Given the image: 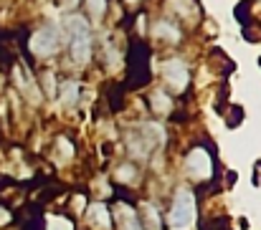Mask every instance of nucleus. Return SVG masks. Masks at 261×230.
<instances>
[{
	"label": "nucleus",
	"mask_w": 261,
	"mask_h": 230,
	"mask_svg": "<svg viewBox=\"0 0 261 230\" xmlns=\"http://www.w3.org/2000/svg\"><path fill=\"white\" fill-rule=\"evenodd\" d=\"M56 5H59L64 13H69V15H71V13H76V8L82 5V0H56Z\"/></svg>",
	"instance_id": "nucleus-22"
},
{
	"label": "nucleus",
	"mask_w": 261,
	"mask_h": 230,
	"mask_svg": "<svg viewBox=\"0 0 261 230\" xmlns=\"http://www.w3.org/2000/svg\"><path fill=\"white\" fill-rule=\"evenodd\" d=\"M147 106H150V114H152L155 119H165V117L175 114L177 101H175L173 94H168L163 86H158V89H150V94H147Z\"/></svg>",
	"instance_id": "nucleus-15"
},
{
	"label": "nucleus",
	"mask_w": 261,
	"mask_h": 230,
	"mask_svg": "<svg viewBox=\"0 0 261 230\" xmlns=\"http://www.w3.org/2000/svg\"><path fill=\"white\" fill-rule=\"evenodd\" d=\"M109 180H112V185H114L117 190H127V192H132V190H137V187L145 182V169H142L140 162L124 157V159H119V162L112 164V169H109Z\"/></svg>",
	"instance_id": "nucleus-8"
},
{
	"label": "nucleus",
	"mask_w": 261,
	"mask_h": 230,
	"mask_svg": "<svg viewBox=\"0 0 261 230\" xmlns=\"http://www.w3.org/2000/svg\"><path fill=\"white\" fill-rule=\"evenodd\" d=\"M76 157H79V147H76V139L69 132H59L51 139V162L56 167H69V164L76 162Z\"/></svg>",
	"instance_id": "nucleus-12"
},
{
	"label": "nucleus",
	"mask_w": 261,
	"mask_h": 230,
	"mask_svg": "<svg viewBox=\"0 0 261 230\" xmlns=\"http://www.w3.org/2000/svg\"><path fill=\"white\" fill-rule=\"evenodd\" d=\"M10 78H13V86L15 91L33 106H38L43 101V94H41V86H38V78L33 76L31 66H23V64H13V71H10Z\"/></svg>",
	"instance_id": "nucleus-9"
},
{
	"label": "nucleus",
	"mask_w": 261,
	"mask_h": 230,
	"mask_svg": "<svg viewBox=\"0 0 261 230\" xmlns=\"http://www.w3.org/2000/svg\"><path fill=\"white\" fill-rule=\"evenodd\" d=\"M180 175L185 180V185H190L195 192L198 190H213L218 177H221V167H218V157L216 150L211 147L208 139H198L193 142L182 157H180Z\"/></svg>",
	"instance_id": "nucleus-1"
},
{
	"label": "nucleus",
	"mask_w": 261,
	"mask_h": 230,
	"mask_svg": "<svg viewBox=\"0 0 261 230\" xmlns=\"http://www.w3.org/2000/svg\"><path fill=\"white\" fill-rule=\"evenodd\" d=\"M152 81V48L142 38H132L127 53V83L124 89H142Z\"/></svg>",
	"instance_id": "nucleus-5"
},
{
	"label": "nucleus",
	"mask_w": 261,
	"mask_h": 230,
	"mask_svg": "<svg viewBox=\"0 0 261 230\" xmlns=\"http://www.w3.org/2000/svg\"><path fill=\"white\" fill-rule=\"evenodd\" d=\"M41 230H79V225L76 218H71L66 210H56L41 218Z\"/></svg>",
	"instance_id": "nucleus-17"
},
{
	"label": "nucleus",
	"mask_w": 261,
	"mask_h": 230,
	"mask_svg": "<svg viewBox=\"0 0 261 230\" xmlns=\"http://www.w3.org/2000/svg\"><path fill=\"white\" fill-rule=\"evenodd\" d=\"M87 205H89V195L87 192H82V190H76V192H71V195H69V210H66V213H69L71 218H76V220H79V218L84 215Z\"/></svg>",
	"instance_id": "nucleus-20"
},
{
	"label": "nucleus",
	"mask_w": 261,
	"mask_h": 230,
	"mask_svg": "<svg viewBox=\"0 0 261 230\" xmlns=\"http://www.w3.org/2000/svg\"><path fill=\"white\" fill-rule=\"evenodd\" d=\"M23 46L33 61H51L61 51V33L54 23H43L25 36Z\"/></svg>",
	"instance_id": "nucleus-6"
},
{
	"label": "nucleus",
	"mask_w": 261,
	"mask_h": 230,
	"mask_svg": "<svg viewBox=\"0 0 261 230\" xmlns=\"http://www.w3.org/2000/svg\"><path fill=\"white\" fill-rule=\"evenodd\" d=\"M82 220H84V228L87 230H114L112 205L104 203V200H89Z\"/></svg>",
	"instance_id": "nucleus-10"
},
{
	"label": "nucleus",
	"mask_w": 261,
	"mask_h": 230,
	"mask_svg": "<svg viewBox=\"0 0 261 230\" xmlns=\"http://www.w3.org/2000/svg\"><path fill=\"white\" fill-rule=\"evenodd\" d=\"M38 86H41L43 99H56V94H59V78H56V71H51V69L41 71Z\"/></svg>",
	"instance_id": "nucleus-18"
},
{
	"label": "nucleus",
	"mask_w": 261,
	"mask_h": 230,
	"mask_svg": "<svg viewBox=\"0 0 261 230\" xmlns=\"http://www.w3.org/2000/svg\"><path fill=\"white\" fill-rule=\"evenodd\" d=\"M135 208H137V218H140L142 230H165V215L152 197L135 200Z\"/></svg>",
	"instance_id": "nucleus-14"
},
{
	"label": "nucleus",
	"mask_w": 261,
	"mask_h": 230,
	"mask_svg": "<svg viewBox=\"0 0 261 230\" xmlns=\"http://www.w3.org/2000/svg\"><path fill=\"white\" fill-rule=\"evenodd\" d=\"M122 145H124L127 159H135V162L145 164L152 154H158L163 150V145H165V129H163V124H158V122L135 124L132 129L124 132Z\"/></svg>",
	"instance_id": "nucleus-2"
},
{
	"label": "nucleus",
	"mask_w": 261,
	"mask_h": 230,
	"mask_svg": "<svg viewBox=\"0 0 261 230\" xmlns=\"http://www.w3.org/2000/svg\"><path fill=\"white\" fill-rule=\"evenodd\" d=\"M84 3V8H87V20L91 23H99V20H104L107 18V10H109V3L112 0H82Z\"/></svg>",
	"instance_id": "nucleus-19"
},
{
	"label": "nucleus",
	"mask_w": 261,
	"mask_h": 230,
	"mask_svg": "<svg viewBox=\"0 0 261 230\" xmlns=\"http://www.w3.org/2000/svg\"><path fill=\"white\" fill-rule=\"evenodd\" d=\"M160 78H163V89H165L168 94H173L175 99H177V96H185V94L190 91V83H193L190 66H188L185 59H180V56L163 59V64H160Z\"/></svg>",
	"instance_id": "nucleus-7"
},
{
	"label": "nucleus",
	"mask_w": 261,
	"mask_h": 230,
	"mask_svg": "<svg viewBox=\"0 0 261 230\" xmlns=\"http://www.w3.org/2000/svg\"><path fill=\"white\" fill-rule=\"evenodd\" d=\"M165 215V230H193L198 223V192L190 185H175Z\"/></svg>",
	"instance_id": "nucleus-3"
},
{
	"label": "nucleus",
	"mask_w": 261,
	"mask_h": 230,
	"mask_svg": "<svg viewBox=\"0 0 261 230\" xmlns=\"http://www.w3.org/2000/svg\"><path fill=\"white\" fill-rule=\"evenodd\" d=\"M56 101L66 109V111H74L82 101V81L79 78H64L59 83V94H56Z\"/></svg>",
	"instance_id": "nucleus-16"
},
{
	"label": "nucleus",
	"mask_w": 261,
	"mask_h": 230,
	"mask_svg": "<svg viewBox=\"0 0 261 230\" xmlns=\"http://www.w3.org/2000/svg\"><path fill=\"white\" fill-rule=\"evenodd\" d=\"M101 61L107 64V69L112 71V69H117L119 64H122V53L117 51V46L112 43V38L104 43V53H101Z\"/></svg>",
	"instance_id": "nucleus-21"
},
{
	"label": "nucleus",
	"mask_w": 261,
	"mask_h": 230,
	"mask_svg": "<svg viewBox=\"0 0 261 230\" xmlns=\"http://www.w3.org/2000/svg\"><path fill=\"white\" fill-rule=\"evenodd\" d=\"M150 36H152V41H160V43H165V46H180L182 38H185V28H182L180 23H175L173 18L160 15V18L152 20Z\"/></svg>",
	"instance_id": "nucleus-11"
},
{
	"label": "nucleus",
	"mask_w": 261,
	"mask_h": 230,
	"mask_svg": "<svg viewBox=\"0 0 261 230\" xmlns=\"http://www.w3.org/2000/svg\"><path fill=\"white\" fill-rule=\"evenodd\" d=\"M119 3H122L127 10H137V8H142V3H145V0H119Z\"/></svg>",
	"instance_id": "nucleus-23"
},
{
	"label": "nucleus",
	"mask_w": 261,
	"mask_h": 230,
	"mask_svg": "<svg viewBox=\"0 0 261 230\" xmlns=\"http://www.w3.org/2000/svg\"><path fill=\"white\" fill-rule=\"evenodd\" d=\"M66 43H69V61L76 69H84L94 61V31L84 15L71 13L66 18Z\"/></svg>",
	"instance_id": "nucleus-4"
},
{
	"label": "nucleus",
	"mask_w": 261,
	"mask_h": 230,
	"mask_svg": "<svg viewBox=\"0 0 261 230\" xmlns=\"http://www.w3.org/2000/svg\"><path fill=\"white\" fill-rule=\"evenodd\" d=\"M165 15L180 23L182 28L195 25L200 20V3L198 0H165Z\"/></svg>",
	"instance_id": "nucleus-13"
}]
</instances>
